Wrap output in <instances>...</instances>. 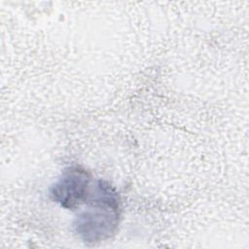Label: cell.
<instances>
[{"instance_id":"cell-2","label":"cell","mask_w":249,"mask_h":249,"mask_svg":"<svg viewBox=\"0 0 249 249\" xmlns=\"http://www.w3.org/2000/svg\"><path fill=\"white\" fill-rule=\"evenodd\" d=\"M91 187V178L87 170L81 166H69L51 187L50 196L63 208L73 210L88 201Z\"/></svg>"},{"instance_id":"cell-1","label":"cell","mask_w":249,"mask_h":249,"mask_svg":"<svg viewBox=\"0 0 249 249\" xmlns=\"http://www.w3.org/2000/svg\"><path fill=\"white\" fill-rule=\"evenodd\" d=\"M89 208L74 221L76 233L86 243H96L114 234L120 219V196L108 182L98 179L92 183L88 201Z\"/></svg>"}]
</instances>
